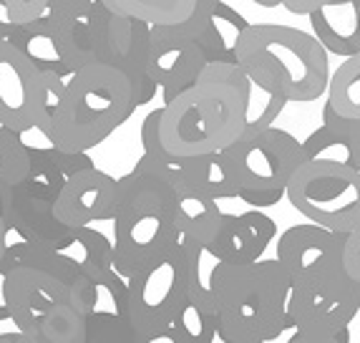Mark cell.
<instances>
[{"label": "cell", "instance_id": "6da1fadb", "mask_svg": "<svg viewBox=\"0 0 360 343\" xmlns=\"http://www.w3.org/2000/svg\"><path fill=\"white\" fill-rule=\"evenodd\" d=\"M250 79L240 63H207L197 84L162 106L159 137L176 159L217 154L247 129Z\"/></svg>", "mask_w": 360, "mask_h": 343}, {"label": "cell", "instance_id": "7a4b0ae2", "mask_svg": "<svg viewBox=\"0 0 360 343\" xmlns=\"http://www.w3.org/2000/svg\"><path fill=\"white\" fill-rule=\"evenodd\" d=\"M179 192L156 169L139 157L131 172L116 180L114 210V270L136 275L144 265L179 242L176 230Z\"/></svg>", "mask_w": 360, "mask_h": 343}, {"label": "cell", "instance_id": "3957f363", "mask_svg": "<svg viewBox=\"0 0 360 343\" xmlns=\"http://www.w3.org/2000/svg\"><path fill=\"white\" fill-rule=\"evenodd\" d=\"M292 293L277 258L245 265H219L214 275L217 338L222 343H272L290 331Z\"/></svg>", "mask_w": 360, "mask_h": 343}, {"label": "cell", "instance_id": "277c9868", "mask_svg": "<svg viewBox=\"0 0 360 343\" xmlns=\"http://www.w3.org/2000/svg\"><path fill=\"white\" fill-rule=\"evenodd\" d=\"M312 33L283 23H252L237 46L247 79L288 104H310L328 94L330 58Z\"/></svg>", "mask_w": 360, "mask_h": 343}, {"label": "cell", "instance_id": "5b68a950", "mask_svg": "<svg viewBox=\"0 0 360 343\" xmlns=\"http://www.w3.org/2000/svg\"><path fill=\"white\" fill-rule=\"evenodd\" d=\"M129 79L106 63H91L68 79L49 144L63 151H86L106 142L136 111Z\"/></svg>", "mask_w": 360, "mask_h": 343}, {"label": "cell", "instance_id": "8992f818", "mask_svg": "<svg viewBox=\"0 0 360 343\" xmlns=\"http://www.w3.org/2000/svg\"><path fill=\"white\" fill-rule=\"evenodd\" d=\"M288 199L307 223L350 235L360 225V172L340 162H302Z\"/></svg>", "mask_w": 360, "mask_h": 343}, {"label": "cell", "instance_id": "52a82bcc", "mask_svg": "<svg viewBox=\"0 0 360 343\" xmlns=\"http://www.w3.org/2000/svg\"><path fill=\"white\" fill-rule=\"evenodd\" d=\"M66 177L51 162L49 146H30V172L20 185L8 189V230L30 245L53 247L71 232L56 217V202Z\"/></svg>", "mask_w": 360, "mask_h": 343}, {"label": "cell", "instance_id": "ba28073f", "mask_svg": "<svg viewBox=\"0 0 360 343\" xmlns=\"http://www.w3.org/2000/svg\"><path fill=\"white\" fill-rule=\"evenodd\" d=\"M186 298H189V263L184 247L176 242L172 250L129 277L127 313L136 336H154L172 328Z\"/></svg>", "mask_w": 360, "mask_h": 343}, {"label": "cell", "instance_id": "9c48e42d", "mask_svg": "<svg viewBox=\"0 0 360 343\" xmlns=\"http://www.w3.org/2000/svg\"><path fill=\"white\" fill-rule=\"evenodd\" d=\"M232 177L245 194H288V185L302 167V142L285 129H264L255 137H242L224 149ZM237 197V199H240Z\"/></svg>", "mask_w": 360, "mask_h": 343}, {"label": "cell", "instance_id": "30bf717a", "mask_svg": "<svg viewBox=\"0 0 360 343\" xmlns=\"http://www.w3.org/2000/svg\"><path fill=\"white\" fill-rule=\"evenodd\" d=\"M96 11V63L116 68L129 79L136 106L154 101L159 86L149 73L151 58V25L111 11L94 0Z\"/></svg>", "mask_w": 360, "mask_h": 343}, {"label": "cell", "instance_id": "8fae6325", "mask_svg": "<svg viewBox=\"0 0 360 343\" xmlns=\"http://www.w3.org/2000/svg\"><path fill=\"white\" fill-rule=\"evenodd\" d=\"M345 240L348 235L320 225H292L277 237L275 258L292 288H328L350 280L345 270Z\"/></svg>", "mask_w": 360, "mask_h": 343}, {"label": "cell", "instance_id": "7c38bea8", "mask_svg": "<svg viewBox=\"0 0 360 343\" xmlns=\"http://www.w3.org/2000/svg\"><path fill=\"white\" fill-rule=\"evenodd\" d=\"M63 301H68V288L53 268L51 250L28 242L23 265L11 273L6 285L11 323L15 325V331L28 336Z\"/></svg>", "mask_w": 360, "mask_h": 343}, {"label": "cell", "instance_id": "4fadbf2b", "mask_svg": "<svg viewBox=\"0 0 360 343\" xmlns=\"http://www.w3.org/2000/svg\"><path fill=\"white\" fill-rule=\"evenodd\" d=\"M49 250L53 268L68 288V303L86 316L96 283L114 270V240L96 227H78Z\"/></svg>", "mask_w": 360, "mask_h": 343}, {"label": "cell", "instance_id": "5bb4252c", "mask_svg": "<svg viewBox=\"0 0 360 343\" xmlns=\"http://www.w3.org/2000/svg\"><path fill=\"white\" fill-rule=\"evenodd\" d=\"M360 313V283L355 277L328 288H292L288 320L292 331L338 336L348 331Z\"/></svg>", "mask_w": 360, "mask_h": 343}, {"label": "cell", "instance_id": "9a60e30c", "mask_svg": "<svg viewBox=\"0 0 360 343\" xmlns=\"http://www.w3.org/2000/svg\"><path fill=\"white\" fill-rule=\"evenodd\" d=\"M205 68L207 56L194 38L179 33L174 25H154L151 28L149 73L162 91L164 104L174 101L189 86L197 84Z\"/></svg>", "mask_w": 360, "mask_h": 343}, {"label": "cell", "instance_id": "2e32d148", "mask_svg": "<svg viewBox=\"0 0 360 343\" xmlns=\"http://www.w3.org/2000/svg\"><path fill=\"white\" fill-rule=\"evenodd\" d=\"M41 71L30 66L20 51L0 41V127L25 134L36 129Z\"/></svg>", "mask_w": 360, "mask_h": 343}, {"label": "cell", "instance_id": "e0dca14e", "mask_svg": "<svg viewBox=\"0 0 360 343\" xmlns=\"http://www.w3.org/2000/svg\"><path fill=\"white\" fill-rule=\"evenodd\" d=\"M116 210V180L98 167L78 172L66 180L56 202V217L68 230L94 227L103 220H114Z\"/></svg>", "mask_w": 360, "mask_h": 343}, {"label": "cell", "instance_id": "ac0fdd59", "mask_svg": "<svg viewBox=\"0 0 360 343\" xmlns=\"http://www.w3.org/2000/svg\"><path fill=\"white\" fill-rule=\"evenodd\" d=\"M277 225L262 210H247L240 215L224 212L210 250L224 265H245L262 260L264 250L275 242Z\"/></svg>", "mask_w": 360, "mask_h": 343}, {"label": "cell", "instance_id": "d6986e66", "mask_svg": "<svg viewBox=\"0 0 360 343\" xmlns=\"http://www.w3.org/2000/svg\"><path fill=\"white\" fill-rule=\"evenodd\" d=\"M49 23L71 73L96 63V11L94 0H51Z\"/></svg>", "mask_w": 360, "mask_h": 343}, {"label": "cell", "instance_id": "ffe728a7", "mask_svg": "<svg viewBox=\"0 0 360 343\" xmlns=\"http://www.w3.org/2000/svg\"><path fill=\"white\" fill-rule=\"evenodd\" d=\"M307 18L312 36L328 54L340 58L360 54V0H330Z\"/></svg>", "mask_w": 360, "mask_h": 343}, {"label": "cell", "instance_id": "44dd1931", "mask_svg": "<svg viewBox=\"0 0 360 343\" xmlns=\"http://www.w3.org/2000/svg\"><path fill=\"white\" fill-rule=\"evenodd\" d=\"M302 159L305 162H340L355 167V146L350 119L340 116L330 104L323 106V124L302 139Z\"/></svg>", "mask_w": 360, "mask_h": 343}, {"label": "cell", "instance_id": "7402d4cb", "mask_svg": "<svg viewBox=\"0 0 360 343\" xmlns=\"http://www.w3.org/2000/svg\"><path fill=\"white\" fill-rule=\"evenodd\" d=\"M224 212L219 202L199 192H181L176 199V230L179 245L184 247H210L217 230L222 225Z\"/></svg>", "mask_w": 360, "mask_h": 343}, {"label": "cell", "instance_id": "603a6c76", "mask_svg": "<svg viewBox=\"0 0 360 343\" xmlns=\"http://www.w3.org/2000/svg\"><path fill=\"white\" fill-rule=\"evenodd\" d=\"M15 51L23 54V58L41 73H58L63 79H71L73 73L68 68L63 51L53 36V28L49 23V15L20 25V30L8 41Z\"/></svg>", "mask_w": 360, "mask_h": 343}, {"label": "cell", "instance_id": "cb8c5ba5", "mask_svg": "<svg viewBox=\"0 0 360 343\" xmlns=\"http://www.w3.org/2000/svg\"><path fill=\"white\" fill-rule=\"evenodd\" d=\"M250 25L252 23H247L240 11H234L224 0H219L205 33L197 41L205 51L207 63H237V46Z\"/></svg>", "mask_w": 360, "mask_h": 343}, {"label": "cell", "instance_id": "d4e9b609", "mask_svg": "<svg viewBox=\"0 0 360 343\" xmlns=\"http://www.w3.org/2000/svg\"><path fill=\"white\" fill-rule=\"evenodd\" d=\"M184 175L189 192L205 194L214 202L240 197V187L234 182L232 169L224 159V151L184 159Z\"/></svg>", "mask_w": 360, "mask_h": 343}, {"label": "cell", "instance_id": "484cf974", "mask_svg": "<svg viewBox=\"0 0 360 343\" xmlns=\"http://www.w3.org/2000/svg\"><path fill=\"white\" fill-rule=\"evenodd\" d=\"M111 11L154 25H179L192 15L197 0H101Z\"/></svg>", "mask_w": 360, "mask_h": 343}, {"label": "cell", "instance_id": "4316f807", "mask_svg": "<svg viewBox=\"0 0 360 343\" xmlns=\"http://www.w3.org/2000/svg\"><path fill=\"white\" fill-rule=\"evenodd\" d=\"M30 343H86V316L63 301L56 306L46 318L38 323L33 333H28Z\"/></svg>", "mask_w": 360, "mask_h": 343}, {"label": "cell", "instance_id": "83f0119b", "mask_svg": "<svg viewBox=\"0 0 360 343\" xmlns=\"http://www.w3.org/2000/svg\"><path fill=\"white\" fill-rule=\"evenodd\" d=\"M328 104L345 119L360 121V54L345 58L333 71L328 86Z\"/></svg>", "mask_w": 360, "mask_h": 343}, {"label": "cell", "instance_id": "f1b7e54d", "mask_svg": "<svg viewBox=\"0 0 360 343\" xmlns=\"http://www.w3.org/2000/svg\"><path fill=\"white\" fill-rule=\"evenodd\" d=\"M184 253L189 263V301L214 313V275L222 263L212 255L210 247H184Z\"/></svg>", "mask_w": 360, "mask_h": 343}, {"label": "cell", "instance_id": "f546056e", "mask_svg": "<svg viewBox=\"0 0 360 343\" xmlns=\"http://www.w3.org/2000/svg\"><path fill=\"white\" fill-rule=\"evenodd\" d=\"M86 343H139L127 308H94L86 313Z\"/></svg>", "mask_w": 360, "mask_h": 343}, {"label": "cell", "instance_id": "4dcf8cb0", "mask_svg": "<svg viewBox=\"0 0 360 343\" xmlns=\"http://www.w3.org/2000/svg\"><path fill=\"white\" fill-rule=\"evenodd\" d=\"M30 172V144L23 142V134L0 127V187L20 185Z\"/></svg>", "mask_w": 360, "mask_h": 343}, {"label": "cell", "instance_id": "1f68e13d", "mask_svg": "<svg viewBox=\"0 0 360 343\" xmlns=\"http://www.w3.org/2000/svg\"><path fill=\"white\" fill-rule=\"evenodd\" d=\"M288 106L280 94H272L264 86L250 81V101H247V129L242 137H255V134L264 132V129L275 127L277 116L283 114V108Z\"/></svg>", "mask_w": 360, "mask_h": 343}, {"label": "cell", "instance_id": "d6a6232c", "mask_svg": "<svg viewBox=\"0 0 360 343\" xmlns=\"http://www.w3.org/2000/svg\"><path fill=\"white\" fill-rule=\"evenodd\" d=\"M174 328L186 343H214L217 341V316L199 308L186 298L174 318Z\"/></svg>", "mask_w": 360, "mask_h": 343}, {"label": "cell", "instance_id": "836d02e7", "mask_svg": "<svg viewBox=\"0 0 360 343\" xmlns=\"http://www.w3.org/2000/svg\"><path fill=\"white\" fill-rule=\"evenodd\" d=\"M68 79L58 76V73H41V89H38V121L36 129L46 139H51L53 134V121L58 114L60 99L66 91Z\"/></svg>", "mask_w": 360, "mask_h": 343}, {"label": "cell", "instance_id": "e575fe53", "mask_svg": "<svg viewBox=\"0 0 360 343\" xmlns=\"http://www.w3.org/2000/svg\"><path fill=\"white\" fill-rule=\"evenodd\" d=\"M25 250H28V242L13 240V242H8L6 253L0 258V323L11 320V311H8V303H6V285H8L11 273L15 270L18 265H23Z\"/></svg>", "mask_w": 360, "mask_h": 343}, {"label": "cell", "instance_id": "d590c367", "mask_svg": "<svg viewBox=\"0 0 360 343\" xmlns=\"http://www.w3.org/2000/svg\"><path fill=\"white\" fill-rule=\"evenodd\" d=\"M49 3L51 0H6L8 13H11V18L18 25L43 18L49 13Z\"/></svg>", "mask_w": 360, "mask_h": 343}, {"label": "cell", "instance_id": "8d00e7d4", "mask_svg": "<svg viewBox=\"0 0 360 343\" xmlns=\"http://www.w3.org/2000/svg\"><path fill=\"white\" fill-rule=\"evenodd\" d=\"M345 270H348L350 277H355L360 283V225L345 240Z\"/></svg>", "mask_w": 360, "mask_h": 343}, {"label": "cell", "instance_id": "74e56055", "mask_svg": "<svg viewBox=\"0 0 360 343\" xmlns=\"http://www.w3.org/2000/svg\"><path fill=\"white\" fill-rule=\"evenodd\" d=\"M288 343H350V328L348 331H340L338 336H312V333L295 331L288 338Z\"/></svg>", "mask_w": 360, "mask_h": 343}, {"label": "cell", "instance_id": "f35d334b", "mask_svg": "<svg viewBox=\"0 0 360 343\" xmlns=\"http://www.w3.org/2000/svg\"><path fill=\"white\" fill-rule=\"evenodd\" d=\"M325 3H330V0H283V8L292 15H310Z\"/></svg>", "mask_w": 360, "mask_h": 343}, {"label": "cell", "instance_id": "ab89813d", "mask_svg": "<svg viewBox=\"0 0 360 343\" xmlns=\"http://www.w3.org/2000/svg\"><path fill=\"white\" fill-rule=\"evenodd\" d=\"M139 343H186V341L179 336V331H176L174 325H172V328H167V331L154 333V336H144V338H139Z\"/></svg>", "mask_w": 360, "mask_h": 343}, {"label": "cell", "instance_id": "60d3db41", "mask_svg": "<svg viewBox=\"0 0 360 343\" xmlns=\"http://www.w3.org/2000/svg\"><path fill=\"white\" fill-rule=\"evenodd\" d=\"M350 129H353V146H355V169L360 172V121L350 119Z\"/></svg>", "mask_w": 360, "mask_h": 343}, {"label": "cell", "instance_id": "b9f144b4", "mask_svg": "<svg viewBox=\"0 0 360 343\" xmlns=\"http://www.w3.org/2000/svg\"><path fill=\"white\" fill-rule=\"evenodd\" d=\"M0 343H30L28 336L20 331H8V333H0Z\"/></svg>", "mask_w": 360, "mask_h": 343}, {"label": "cell", "instance_id": "7bdbcfd3", "mask_svg": "<svg viewBox=\"0 0 360 343\" xmlns=\"http://www.w3.org/2000/svg\"><path fill=\"white\" fill-rule=\"evenodd\" d=\"M8 235H11V230H8V225H6V220L0 217V258H3V253H6V247H8Z\"/></svg>", "mask_w": 360, "mask_h": 343}, {"label": "cell", "instance_id": "ee69618b", "mask_svg": "<svg viewBox=\"0 0 360 343\" xmlns=\"http://www.w3.org/2000/svg\"><path fill=\"white\" fill-rule=\"evenodd\" d=\"M6 205H8V189L0 187V217L6 215Z\"/></svg>", "mask_w": 360, "mask_h": 343}, {"label": "cell", "instance_id": "f6af8a7d", "mask_svg": "<svg viewBox=\"0 0 360 343\" xmlns=\"http://www.w3.org/2000/svg\"><path fill=\"white\" fill-rule=\"evenodd\" d=\"M252 3H257V6H262V8H277V6H283V0H252Z\"/></svg>", "mask_w": 360, "mask_h": 343}]
</instances>
